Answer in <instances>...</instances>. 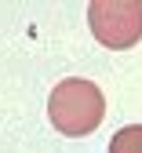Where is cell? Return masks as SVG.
Masks as SVG:
<instances>
[{"mask_svg": "<svg viewBox=\"0 0 142 153\" xmlns=\"http://www.w3.org/2000/svg\"><path fill=\"white\" fill-rule=\"evenodd\" d=\"M48 117H51L55 131H62V135H69V139L91 135V131L102 124V117H106L102 88L91 84V80H80V76H69V80H62L51 91Z\"/></svg>", "mask_w": 142, "mask_h": 153, "instance_id": "obj_1", "label": "cell"}, {"mask_svg": "<svg viewBox=\"0 0 142 153\" xmlns=\"http://www.w3.org/2000/svg\"><path fill=\"white\" fill-rule=\"evenodd\" d=\"M88 22L98 44L113 51L135 48L142 40V0H95L88 7Z\"/></svg>", "mask_w": 142, "mask_h": 153, "instance_id": "obj_2", "label": "cell"}, {"mask_svg": "<svg viewBox=\"0 0 142 153\" xmlns=\"http://www.w3.org/2000/svg\"><path fill=\"white\" fill-rule=\"evenodd\" d=\"M109 153H142V124H128L109 139Z\"/></svg>", "mask_w": 142, "mask_h": 153, "instance_id": "obj_3", "label": "cell"}]
</instances>
